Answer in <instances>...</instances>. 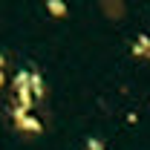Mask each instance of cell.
I'll list each match as a JSON object with an SVG mask.
<instances>
[{
  "instance_id": "cell-3",
  "label": "cell",
  "mask_w": 150,
  "mask_h": 150,
  "mask_svg": "<svg viewBox=\"0 0 150 150\" xmlns=\"http://www.w3.org/2000/svg\"><path fill=\"white\" fill-rule=\"evenodd\" d=\"M133 52H136V55H144L147 58L150 55V38H136V43H133Z\"/></svg>"
},
{
  "instance_id": "cell-2",
  "label": "cell",
  "mask_w": 150,
  "mask_h": 150,
  "mask_svg": "<svg viewBox=\"0 0 150 150\" xmlns=\"http://www.w3.org/2000/svg\"><path fill=\"white\" fill-rule=\"evenodd\" d=\"M101 3V12L107 18H121L127 12V0H98Z\"/></svg>"
},
{
  "instance_id": "cell-6",
  "label": "cell",
  "mask_w": 150,
  "mask_h": 150,
  "mask_svg": "<svg viewBox=\"0 0 150 150\" xmlns=\"http://www.w3.org/2000/svg\"><path fill=\"white\" fill-rule=\"evenodd\" d=\"M0 84H3V72H0Z\"/></svg>"
},
{
  "instance_id": "cell-4",
  "label": "cell",
  "mask_w": 150,
  "mask_h": 150,
  "mask_svg": "<svg viewBox=\"0 0 150 150\" xmlns=\"http://www.w3.org/2000/svg\"><path fill=\"white\" fill-rule=\"evenodd\" d=\"M46 9H49V15H55V18H64V15H67L64 0H46Z\"/></svg>"
},
{
  "instance_id": "cell-1",
  "label": "cell",
  "mask_w": 150,
  "mask_h": 150,
  "mask_svg": "<svg viewBox=\"0 0 150 150\" xmlns=\"http://www.w3.org/2000/svg\"><path fill=\"white\" fill-rule=\"evenodd\" d=\"M12 118H15V124H18L20 130H26V133H40V121H38L29 110H23V107H12Z\"/></svg>"
},
{
  "instance_id": "cell-5",
  "label": "cell",
  "mask_w": 150,
  "mask_h": 150,
  "mask_svg": "<svg viewBox=\"0 0 150 150\" xmlns=\"http://www.w3.org/2000/svg\"><path fill=\"white\" fill-rule=\"evenodd\" d=\"M87 150H104V144H101L98 139H90V142H87Z\"/></svg>"
}]
</instances>
